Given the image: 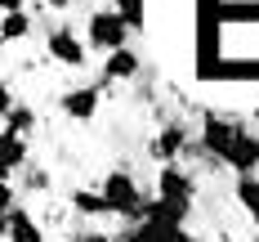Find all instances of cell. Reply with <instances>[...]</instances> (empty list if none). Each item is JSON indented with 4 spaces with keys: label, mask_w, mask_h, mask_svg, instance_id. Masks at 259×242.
Returning a JSON list of instances; mask_svg holds the SVG:
<instances>
[{
    "label": "cell",
    "mask_w": 259,
    "mask_h": 242,
    "mask_svg": "<svg viewBox=\"0 0 259 242\" xmlns=\"http://www.w3.org/2000/svg\"><path fill=\"white\" fill-rule=\"evenodd\" d=\"M99 193L107 197V211H112V220H130V224H139L143 215H148V193H143V184L134 180V170L130 166H116V170H107L103 184H99Z\"/></svg>",
    "instance_id": "cell-1"
},
{
    "label": "cell",
    "mask_w": 259,
    "mask_h": 242,
    "mask_svg": "<svg viewBox=\"0 0 259 242\" xmlns=\"http://www.w3.org/2000/svg\"><path fill=\"white\" fill-rule=\"evenodd\" d=\"M130 36H134V31L125 27V18H121L112 5H107V9H94V14L85 18V45L94 54H103V58L116 54V50H125Z\"/></svg>",
    "instance_id": "cell-2"
},
{
    "label": "cell",
    "mask_w": 259,
    "mask_h": 242,
    "mask_svg": "<svg viewBox=\"0 0 259 242\" xmlns=\"http://www.w3.org/2000/svg\"><path fill=\"white\" fill-rule=\"evenodd\" d=\"M241 121L237 117H224V112H206L201 117V134H197V144H201V153H206L210 161H228V153L237 148V139H241Z\"/></svg>",
    "instance_id": "cell-3"
},
{
    "label": "cell",
    "mask_w": 259,
    "mask_h": 242,
    "mask_svg": "<svg viewBox=\"0 0 259 242\" xmlns=\"http://www.w3.org/2000/svg\"><path fill=\"white\" fill-rule=\"evenodd\" d=\"M45 58L76 72V67H85V58H90V45H85V36H76L72 27H50L45 31Z\"/></svg>",
    "instance_id": "cell-4"
},
{
    "label": "cell",
    "mask_w": 259,
    "mask_h": 242,
    "mask_svg": "<svg viewBox=\"0 0 259 242\" xmlns=\"http://www.w3.org/2000/svg\"><path fill=\"white\" fill-rule=\"evenodd\" d=\"M152 197L175 202V206H188V211H192V202H197V180L183 170L179 161H175V166H161V170H156V184H152Z\"/></svg>",
    "instance_id": "cell-5"
},
{
    "label": "cell",
    "mask_w": 259,
    "mask_h": 242,
    "mask_svg": "<svg viewBox=\"0 0 259 242\" xmlns=\"http://www.w3.org/2000/svg\"><path fill=\"white\" fill-rule=\"evenodd\" d=\"M103 108V85H72L58 94V112L67 121H94Z\"/></svg>",
    "instance_id": "cell-6"
},
{
    "label": "cell",
    "mask_w": 259,
    "mask_h": 242,
    "mask_svg": "<svg viewBox=\"0 0 259 242\" xmlns=\"http://www.w3.org/2000/svg\"><path fill=\"white\" fill-rule=\"evenodd\" d=\"M192 134L183 130V126H175V121H165L161 130L152 134V144H148V153H152V161H161V166H175L179 161V153H192Z\"/></svg>",
    "instance_id": "cell-7"
},
{
    "label": "cell",
    "mask_w": 259,
    "mask_h": 242,
    "mask_svg": "<svg viewBox=\"0 0 259 242\" xmlns=\"http://www.w3.org/2000/svg\"><path fill=\"white\" fill-rule=\"evenodd\" d=\"M139 72H143V58L125 45V50H116V54L103 58V81L99 85H130V81H139Z\"/></svg>",
    "instance_id": "cell-8"
},
{
    "label": "cell",
    "mask_w": 259,
    "mask_h": 242,
    "mask_svg": "<svg viewBox=\"0 0 259 242\" xmlns=\"http://www.w3.org/2000/svg\"><path fill=\"white\" fill-rule=\"evenodd\" d=\"M224 166L233 170L237 180H241V175H259V134L250 130V126L241 130V139H237V148L228 153V161H224Z\"/></svg>",
    "instance_id": "cell-9"
},
{
    "label": "cell",
    "mask_w": 259,
    "mask_h": 242,
    "mask_svg": "<svg viewBox=\"0 0 259 242\" xmlns=\"http://www.w3.org/2000/svg\"><path fill=\"white\" fill-rule=\"evenodd\" d=\"M121 242H197L188 229H170V224H152V220H139V224H130Z\"/></svg>",
    "instance_id": "cell-10"
},
{
    "label": "cell",
    "mask_w": 259,
    "mask_h": 242,
    "mask_svg": "<svg viewBox=\"0 0 259 242\" xmlns=\"http://www.w3.org/2000/svg\"><path fill=\"white\" fill-rule=\"evenodd\" d=\"M5 242H45V229L27 206H14L5 215Z\"/></svg>",
    "instance_id": "cell-11"
},
{
    "label": "cell",
    "mask_w": 259,
    "mask_h": 242,
    "mask_svg": "<svg viewBox=\"0 0 259 242\" xmlns=\"http://www.w3.org/2000/svg\"><path fill=\"white\" fill-rule=\"evenodd\" d=\"M67 202H72V211H76L80 220H103V215H112V211H107V197L99 193V188H85V184L72 188Z\"/></svg>",
    "instance_id": "cell-12"
},
{
    "label": "cell",
    "mask_w": 259,
    "mask_h": 242,
    "mask_svg": "<svg viewBox=\"0 0 259 242\" xmlns=\"http://www.w3.org/2000/svg\"><path fill=\"white\" fill-rule=\"evenodd\" d=\"M27 166V139L23 134H0V170H5V180H14V170H23Z\"/></svg>",
    "instance_id": "cell-13"
},
{
    "label": "cell",
    "mask_w": 259,
    "mask_h": 242,
    "mask_svg": "<svg viewBox=\"0 0 259 242\" xmlns=\"http://www.w3.org/2000/svg\"><path fill=\"white\" fill-rule=\"evenodd\" d=\"M233 202L259 224V175H241V180H237L233 184Z\"/></svg>",
    "instance_id": "cell-14"
},
{
    "label": "cell",
    "mask_w": 259,
    "mask_h": 242,
    "mask_svg": "<svg viewBox=\"0 0 259 242\" xmlns=\"http://www.w3.org/2000/svg\"><path fill=\"white\" fill-rule=\"evenodd\" d=\"M219 23H259V0H219Z\"/></svg>",
    "instance_id": "cell-15"
},
{
    "label": "cell",
    "mask_w": 259,
    "mask_h": 242,
    "mask_svg": "<svg viewBox=\"0 0 259 242\" xmlns=\"http://www.w3.org/2000/svg\"><path fill=\"white\" fill-rule=\"evenodd\" d=\"M27 36H31V14H27V9L5 14V23H0V41H5V45H23Z\"/></svg>",
    "instance_id": "cell-16"
},
{
    "label": "cell",
    "mask_w": 259,
    "mask_h": 242,
    "mask_svg": "<svg viewBox=\"0 0 259 242\" xmlns=\"http://www.w3.org/2000/svg\"><path fill=\"white\" fill-rule=\"evenodd\" d=\"M5 130L27 139V134L36 130V108H31V103H14L9 112H5Z\"/></svg>",
    "instance_id": "cell-17"
},
{
    "label": "cell",
    "mask_w": 259,
    "mask_h": 242,
    "mask_svg": "<svg viewBox=\"0 0 259 242\" xmlns=\"http://www.w3.org/2000/svg\"><path fill=\"white\" fill-rule=\"evenodd\" d=\"M112 9L125 18L130 31H143L148 27V0H112Z\"/></svg>",
    "instance_id": "cell-18"
},
{
    "label": "cell",
    "mask_w": 259,
    "mask_h": 242,
    "mask_svg": "<svg viewBox=\"0 0 259 242\" xmlns=\"http://www.w3.org/2000/svg\"><path fill=\"white\" fill-rule=\"evenodd\" d=\"M76 242H121V238H112V233H103V229H85Z\"/></svg>",
    "instance_id": "cell-19"
},
{
    "label": "cell",
    "mask_w": 259,
    "mask_h": 242,
    "mask_svg": "<svg viewBox=\"0 0 259 242\" xmlns=\"http://www.w3.org/2000/svg\"><path fill=\"white\" fill-rule=\"evenodd\" d=\"M0 9L5 14H18V9H27V0H0Z\"/></svg>",
    "instance_id": "cell-20"
},
{
    "label": "cell",
    "mask_w": 259,
    "mask_h": 242,
    "mask_svg": "<svg viewBox=\"0 0 259 242\" xmlns=\"http://www.w3.org/2000/svg\"><path fill=\"white\" fill-rule=\"evenodd\" d=\"M67 242H76V238H67Z\"/></svg>",
    "instance_id": "cell-21"
},
{
    "label": "cell",
    "mask_w": 259,
    "mask_h": 242,
    "mask_svg": "<svg viewBox=\"0 0 259 242\" xmlns=\"http://www.w3.org/2000/svg\"><path fill=\"white\" fill-rule=\"evenodd\" d=\"M224 242H233V238H224Z\"/></svg>",
    "instance_id": "cell-22"
}]
</instances>
